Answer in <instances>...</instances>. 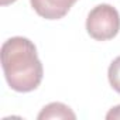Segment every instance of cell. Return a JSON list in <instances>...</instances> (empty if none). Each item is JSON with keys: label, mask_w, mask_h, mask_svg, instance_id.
Instances as JSON below:
<instances>
[{"label": "cell", "mask_w": 120, "mask_h": 120, "mask_svg": "<svg viewBox=\"0 0 120 120\" xmlns=\"http://www.w3.org/2000/svg\"><path fill=\"white\" fill-rule=\"evenodd\" d=\"M78 0H30L34 11L47 20H59L68 14Z\"/></svg>", "instance_id": "cell-3"}, {"label": "cell", "mask_w": 120, "mask_h": 120, "mask_svg": "<svg viewBox=\"0 0 120 120\" xmlns=\"http://www.w3.org/2000/svg\"><path fill=\"white\" fill-rule=\"evenodd\" d=\"M14 2H16V0H0V4H2V6H7V4H11Z\"/></svg>", "instance_id": "cell-7"}, {"label": "cell", "mask_w": 120, "mask_h": 120, "mask_svg": "<svg viewBox=\"0 0 120 120\" xmlns=\"http://www.w3.org/2000/svg\"><path fill=\"white\" fill-rule=\"evenodd\" d=\"M107 78H109L110 86H112L117 93H120V56L114 58L113 61H112V64L109 65Z\"/></svg>", "instance_id": "cell-5"}, {"label": "cell", "mask_w": 120, "mask_h": 120, "mask_svg": "<svg viewBox=\"0 0 120 120\" xmlns=\"http://www.w3.org/2000/svg\"><path fill=\"white\" fill-rule=\"evenodd\" d=\"M106 119H107V120H120V105L112 107V109L107 112Z\"/></svg>", "instance_id": "cell-6"}, {"label": "cell", "mask_w": 120, "mask_h": 120, "mask_svg": "<svg viewBox=\"0 0 120 120\" xmlns=\"http://www.w3.org/2000/svg\"><path fill=\"white\" fill-rule=\"evenodd\" d=\"M120 30V14L110 4H98L86 19V31L96 41H107Z\"/></svg>", "instance_id": "cell-2"}, {"label": "cell", "mask_w": 120, "mask_h": 120, "mask_svg": "<svg viewBox=\"0 0 120 120\" xmlns=\"http://www.w3.org/2000/svg\"><path fill=\"white\" fill-rule=\"evenodd\" d=\"M2 67L7 85L21 93L37 89L44 69L37 48L26 37H11L2 45Z\"/></svg>", "instance_id": "cell-1"}, {"label": "cell", "mask_w": 120, "mask_h": 120, "mask_svg": "<svg viewBox=\"0 0 120 120\" xmlns=\"http://www.w3.org/2000/svg\"><path fill=\"white\" fill-rule=\"evenodd\" d=\"M38 120H49V119H71V120H75L76 119V114L72 112V109L61 102H52L47 106L42 107V110L38 113L37 116Z\"/></svg>", "instance_id": "cell-4"}]
</instances>
